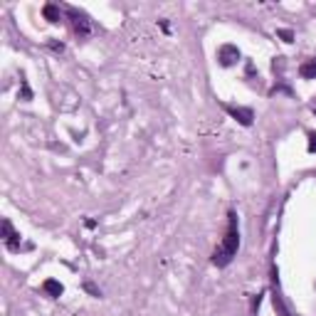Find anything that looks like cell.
Listing matches in <instances>:
<instances>
[{
	"label": "cell",
	"mask_w": 316,
	"mask_h": 316,
	"mask_svg": "<svg viewBox=\"0 0 316 316\" xmlns=\"http://www.w3.org/2000/svg\"><path fill=\"white\" fill-rule=\"evenodd\" d=\"M299 74L304 79H316V60H306L301 67H299Z\"/></svg>",
	"instance_id": "obj_5"
},
{
	"label": "cell",
	"mask_w": 316,
	"mask_h": 316,
	"mask_svg": "<svg viewBox=\"0 0 316 316\" xmlns=\"http://www.w3.org/2000/svg\"><path fill=\"white\" fill-rule=\"evenodd\" d=\"M67 15L72 18L74 32H77L79 37H87V35L92 32V25H89V20H87V15H84V13H79V10H74V8H67Z\"/></svg>",
	"instance_id": "obj_2"
},
{
	"label": "cell",
	"mask_w": 316,
	"mask_h": 316,
	"mask_svg": "<svg viewBox=\"0 0 316 316\" xmlns=\"http://www.w3.org/2000/svg\"><path fill=\"white\" fill-rule=\"evenodd\" d=\"M277 35H279L284 42H291V40H294V32H291V30H277Z\"/></svg>",
	"instance_id": "obj_9"
},
{
	"label": "cell",
	"mask_w": 316,
	"mask_h": 316,
	"mask_svg": "<svg viewBox=\"0 0 316 316\" xmlns=\"http://www.w3.org/2000/svg\"><path fill=\"white\" fill-rule=\"evenodd\" d=\"M227 109V114L232 116V119H237L242 126H250L252 124V119H254V114H252V109H245V106H225Z\"/></svg>",
	"instance_id": "obj_4"
},
{
	"label": "cell",
	"mask_w": 316,
	"mask_h": 316,
	"mask_svg": "<svg viewBox=\"0 0 316 316\" xmlns=\"http://www.w3.org/2000/svg\"><path fill=\"white\" fill-rule=\"evenodd\" d=\"M42 289H45V291H47L50 296H60V294L64 291V286H62V284H60L57 279H47V282L42 284Z\"/></svg>",
	"instance_id": "obj_7"
},
{
	"label": "cell",
	"mask_w": 316,
	"mask_h": 316,
	"mask_svg": "<svg viewBox=\"0 0 316 316\" xmlns=\"http://www.w3.org/2000/svg\"><path fill=\"white\" fill-rule=\"evenodd\" d=\"M87 291H92V294H96V296H99V289H96L94 284H87Z\"/></svg>",
	"instance_id": "obj_12"
},
{
	"label": "cell",
	"mask_w": 316,
	"mask_h": 316,
	"mask_svg": "<svg viewBox=\"0 0 316 316\" xmlns=\"http://www.w3.org/2000/svg\"><path fill=\"white\" fill-rule=\"evenodd\" d=\"M23 99H25V101H30V99H32V92L28 89V84H23Z\"/></svg>",
	"instance_id": "obj_11"
},
{
	"label": "cell",
	"mask_w": 316,
	"mask_h": 316,
	"mask_svg": "<svg viewBox=\"0 0 316 316\" xmlns=\"http://www.w3.org/2000/svg\"><path fill=\"white\" fill-rule=\"evenodd\" d=\"M42 15H45V20H50V23H60V8L57 5H52V3H47L45 8H42Z\"/></svg>",
	"instance_id": "obj_6"
},
{
	"label": "cell",
	"mask_w": 316,
	"mask_h": 316,
	"mask_svg": "<svg viewBox=\"0 0 316 316\" xmlns=\"http://www.w3.org/2000/svg\"><path fill=\"white\" fill-rule=\"evenodd\" d=\"M309 153H316V133H309Z\"/></svg>",
	"instance_id": "obj_10"
},
{
	"label": "cell",
	"mask_w": 316,
	"mask_h": 316,
	"mask_svg": "<svg viewBox=\"0 0 316 316\" xmlns=\"http://www.w3.org/2000/svg\"><path fill=\"white\" fill-rule=\"evenodd\" d=\"M218 60H220L222 67H232V64L240 60V50H237L235 45H222V47L218 50Z\"/></svg>",
	"instance_id": "obj_3"
},
{
	"label": "cell",
	"mask_w": 316,
	"mask_h": 316,
	"mask_svg": "<svg viewBox=\"0 0 316 316\" xmlns=\"http://www.w3.org/2000/svg\"><path fill=\"white\" fill-rule=\"evenodd\" d=\"M227 218H230L227 220V232H225L220 247L213 252V264L215 267H227L232 262V257L237 254V247H240V232H237V215H235V210H230Z\"/></svg>",
	"instance_id": "obj_1"
},
{
	"label": "cell",
	"mask_w": 316,
	"mask_h": 316,
	"mask_svg": "<svg viewBox=\"0 0 316 316\" xmlns=\"http://www.w3.org/2000/svg\"><path fill=\"white\" fill-rule=\"evenodd\" d=\"M15 235H18V232L13 230V225H10V220L5 218V220H3V237H5V242H8V240H13Z\"/></svg>",
	"instance_id": "obj_8"
}]
</instances>
